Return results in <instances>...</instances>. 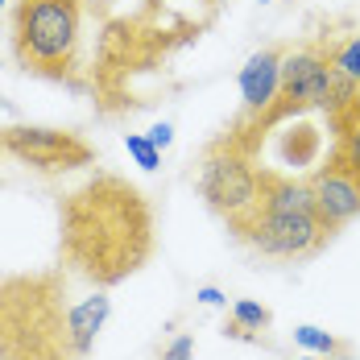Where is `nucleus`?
<instances>
[{"mask_svg":"<svg viewBox=\"0 0 360 360\" xmlns=\"http://www.w3.org/2000/svg\"><path fill=\"white\" fill-rule=\"evenodd\" d=\"M191 356H195V340L191 335H179V340H170L162 348V360H191Z\"/></svg>","mask_w":360,"mask_h":360,"instance_id":"14","label":"nucleus"},{"mask_svg":"<svg viewBox=\"0 0 360 360\" xmlns=\"http://www.w3.org/2000/svg\"><path fill=\"white\" fill-rule=\"evenodd\" d=\"M298 360H323V356H311V352H307V356H298Z\"/></svg>","mask_w":360,"mask_h":360,"instance_id":"19","label":"nucleus"},{"mask_svg":"<svg viewBox=\"0 0 360 360\" xmlns=\"http://www.w3.org/2000/svg\"><path fill=\"white\" fill-rule=\"evenodd\" d=\"M307 186H311V199H315V207H319V216L331 232H340L348 219L360 216V170H352L335 149L307 179Z\"/></svg>","mask_w":360,"mask_h":360,"instance_id":"7","label":"nucleus"},{"mask_svg":"<svg viewBox=\"0 0 360 360\" xmlns=\"http://www.w3.org/2000/svg\"><path fill=\"white\" fill-rule=\"evenodd\" d=\"M224 335L228 340H245V344H265V335H257V331H249V327H240V323H224Z\"/></svg>","mask_w":360,"mask_h":360,"instance_id":"16","label":"nucleus"},{"mask_svg":"<svg viewBox=\"0 0 360 360\" xmlns=\"http://www.w3.org/2000/svg\"><path fill=\"white\" fill-rule=\"evenodd\" d=\"M4 4H8V0H0V8H4Z\"/></svg>","mask_w":360,"mask_h":360,"instance_id":"21","label":"nucleus"},{"mask_svg":"<svg viewBox=\"0 0 360 360\" xmlns=\"http://www.w3.org/2000/svg\"><path fill=\"white\" fill-rule=\"evenodd\" d=\"M153 257V207L120 174H91L58 199V265L96 290L120 286Z\"/></svg>","mask_w":360,"mask_h":360,"instance_id":"1","label":"nucleus"},{"mask_svg":"<svg viewBox=\"0 0 360 360\" xmlns=\"http://www.w3.org/2000/svg\"><path fill=\"white\" fill-rule=\"evenodd\" d=\"M335 232L323 224L311 186L302 179H290L278 170H261V207L252 219L236 232L240 245H249L261 257H278V261H307L323 249Z\"/></svg>","mask_w":360,"mask_h":360,"instance_id":"3","label":"nucleus"},{"mask_svg":"<svg viewBox=\"0 0 360 360\" xmlns=\"http://www.w3.org/2000/svg\"><path fill=\"white\" fill-rule=\"evenodd\" d=\"M311 41L323 50V58L335 71L348 75L352 83H360V34H331V30H323V34L311 37Z\"/></svg>","mask_w":360,"mask_h":360,"instance_id":"9","label":"nucleus"},{"mask_svg":"<svg viewBox=\"0 0 360 360\" xmlns=\"http://www.w3.org/2000/svg\"><path fill=\"white\" fill-rule=\"evenodd\" d=\"M294 344L302 348V352H311V356H340V352H348V344L344 340H335L331 331H323V327H315V323H302V327H294Z\"/></svg>","mask_w":360,"mask_h":360,"instance_id":"10","label":"nucleus"},{"mask_svg":"<svg viewBox=\"0 0 360 360\" xmlns=\"http://www.w3.org/2000/svg\"><path fill=\"white\" fill-rule=\"evenodd\" d=\"M261 170L265 166H257V149L245 137H236V133H224V137H216V141L203 149V162H199V195L228 224L232 236L261 207Z\"/></svg>","mask_w":360,"mask_h":360,"instance_id":"5","label":"nucleus"},{"mask_svg":"<svg viewBox=\"0 0 360 360\" xmlns=\"http://www.w3.org/2000/svg\"><path fill=\"white\" fill-rule=\"evenodd\" d=\"M83 0H13V58L25 75L79 87Z\"/></svg>","mask_w":360,"mask_h":360,"instance_id":"4","label":"nucleus"},{"mask_svg":"<svg viewBox=\"0 0 360 360\" xmlns=\"http://www.w3.org/2000/svg\"><path fill=\"white\" fill-rule=\"evenodd\" d=\"M282 58L286 50L282 46H265L257 50L249 63L240 67V120H236V133H249L252 124L269 112V104L278 100V87H282Z\"/></svg>","mask_w":360,"mask_h":360,"instance_id":"8","label":"nucleus"},{"mask_svg":"<svg viewBox=\"0 0 360 360\" xmlns=\"http://www.w3.org/2000/svg\"><path fill=\"white\" fill-rule=\"evenodd\" d=\"M195 298H199L203 307H228V294L216 290V286H199V290H195Z\"/></svg>","mask_w":360,"mask_h":360,"instance_id":"18","label":"nucleus"},{"mask_svg":"<svg viewBox=\"0 0 360 360\" xmlns=\"http://www.w3.org/2000/svg\"><path fill=\"white\" fill-rule=\"evenodd\" d=\"M261 4H274V0H261Z\"/></svg>","mask_w":360,"mask_h":360,"instance_id":"20","label":"nucleus"},{"mask_svg":"<svg viewBox=\"0 0 360 360\" xmlns=\"http://www.w3.org/2000/svg\"><path fill=\"white\" fill-rule=\"evenodd\" d=\"M124 149H129V158H133L141 170H158V166H162V149L149 141V137H141V133H124Z\"/></svg>","mask_w":360,"mask_h":360,"instance_id":"12","label":"nucleus"},{"mask_svg":"<svg viewBox=\"0 0 360 360\" xmlns=\"http://www.w3.org/2000/svg\"><path fill=\"white\" fill-rule=\"evenodd\" d=\"M63 265L0 278V360H87L112 315L104 290L67 302Z\"/></svg>","mask_w":360,"mask_h":360,"instance_id":"2","label":"nucleus"},{"mask_svg":"<svg viewBox=\"0 0 360 360\" xmlns=\"http://www.w3.org/2000/svg\"><path fill=\"white\" fill-rule=\"evenodd\" d=\"M335 153H340L352 170H360V120L335 133Z\"/></svg>","mask_w":360,"mask_h":360,"instance_id":"13","label":"nucleus"},{"mask_svg":"<svg viewBox=\"0 0 360 360\" xmlns=\"http://www.w3.org/2000/svg\"><path fill=\"white\" fill-rule=\"evenodd\" d=\"M4 153H13L21 166L37 174H71L96 162V149L71 129H46V124H8L0 129Z\"/></svg>","mask_w":360,"mask_h":360,"instance_id":"6","label":"nucleus"},{"mask_svg":"<svg viewBox=\"0 0 360 360\" xmlns=\"http://www.w3.org/2000/svg\"><path fill=\"white\" fill-rule=\"evenodd\" d=\"M356 120H360V83H356V96H352V104H348V108L331 120V129L340 133V129H348V124H356Z\"/></svg>","mask_w":360,"mask_h":360,"instance_id":"15","label":"nucleus"},{"mask_svg":"<svg viewBox=\"0 0 360 360\" xmlns=\"http://www.w3.org/2000/svg\"><path fill=\"white\" fill-rule=\"evenodd\" d=\"M0 158H4V145H0Z\"/></svg>","mask_w":360,"mask_h":360,"instance_id":"22","label":"nucleus"},{"mask_svg":"<svg viewBox=\"0 0 360 360\" xmlns=\"http://www.w3.org/2000/svg\"><path fill=\"white\" fill-rule=\"evenodd\" d=\"M232 323L249 327V331H269V323H274V311L269 307H261V302H252V298H236L232 302Z\"/></svg>","mask_w":360,"mask_h":360,"instance_id":"11","label":"nucleus"},{"mask_svg":"<svg viewBox=\"0 0 360 360\" xmlns=\"http://www.w3.org/2000/svg\"><path fill=\"white\" fill-rule=\"evenodd\" d=\"M145 137L158 145V149H170V141H174V124H166V120H162V124H153Z\"/></svg>","mask_w":360,"mask_h":360,"instance_id":"17","label":"nucleus"}]
</instances>
